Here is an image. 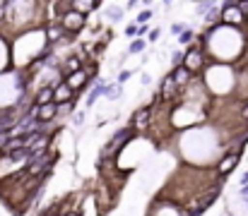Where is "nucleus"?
Here are the masks:
<instances>
[{
  "instance_id": "obj_1",
  "label": "nucleus",
  "mask_w": 248,
  "mask_h": 216,
  "mask_svg": "<svg viewBox=\"0 0 248 216\" xmlns=\"http://www.w3.org/2000/svg\"><path fill=\"white\" fill-rule=\"evenodd\" d=\"M92 77H94V70H92V72H89V70H78V72H73V74H68L63 82H65V86H68V89L75 94V91H80V89H82L84 82H89Z\"/></svg>"
},
{
  "instance_id": "obj_2",
  "label": "nucleus",
  "mask_w": 248,
  "mask_h": 216,
  "mask_svg": "<svg viewBox=\"0 0 248 216\" xmlns=\"http://www.w3.org/2000/svg\"><path fill=\"white\" fill-rule=\"evenodd\" d=\"M82 27H84V14L75 12V10L65 12L63 19H61V29H63V31H80Z\"/></svg>"
},
{
  "instance_id": "obj_3",
  "label": "nucleus",
  "mask_w": 248,
  "mask_h": 216,
  "mask_svg": "<svg viewBox=\"0 0 248 216\" xmlns=\"http://www.w3.org/2000/svg\"><path fill=\"white\" fill-rule=\"evenodd\" d=\"M202 60H205V56H202V51H200V46H193L190 51H186V58H183V68L188 72L193 70H200V65H202Z\"/></svg>"
},
{
  "instance_id": "obj_4",
  "label": "nucleus",
  "mask_w": 248,
  "mask_h": 216,
  "mask_svg": "<svg viewBox=\"0 0 248 216\" xmlns=\"http://www.w3.org/2000/svg\"><path fill=\"white\" fill-rule=\"evenodd\" d=\"M244 14H246V12H244L239 5H232V2L224 5V10H222V19H224V22H232V24H241V22H244Z\"/></svg>"
},
{
  "instance_id": "obj_5",
  "label": "nucleus",
  "mask_w": 248,
  "mask_h": 216,
  "mask_svg": "<svg viewBox=\"0 0 248 216\" xmlns=\"http://www.w3.org/2000/svg\"><path fill=\"white\" fill-rule=\"evenodd\" d=\"M73 91L65 86V82H58L56 86H53V103L56 106H63V103H68V101H73Z\"/></svg>"
},
{
  "instance_id": "obj_6",
  "label": "nucleus",
  "mask_w": 248,
  "mask_h": 216,
  "mask_svg": "<svg viewBox=\"0 0 248 216\" xmlns=\"http://www.w3.org/2000/svg\"><path fill=\"white\" fill-rule=\"evenodd\" d=\"M58 115V106L51 101V103H44V106H36V123H48L51 118Z\"/></svg>"
},
{
  "instance_id": "obj_7",
  "label": "nucleus",
  "mask_w": 248,
  "mask_h": 216,
  "mask_svg": "<svg viewBox=\"0 0 248 216\" xmlns=\"http://www.w3.org/2000/svg\"><path fill=\"white\" fill-rule=\"evenodd\" d=\"M239 163V154H227L222 161H219V166H217V171L222 173V175H229L232 171H234V166Z\"/></svg>"
},
{
  "instance_id": "obj_8",
  "label": "nucleus",
  "mask_w": 248,
  "mask_h": 216,
  "mask_svg": "<svg viewBox=\"0 0 248 216\" xmlns=\"http://www.w3.org/2000/svg\"><path fill=\"white\" fill-rule=\"evenodd\" d=\"M150 118H152V108H140L138 113H135V130H147V125H150Z\"/></svg>"
},
{
  "instance_id": "obj_9",
  "label": "nucleus",
  "mask_w": 248,
  "mask_h": 216,
  "mask_svg": "<svg viewBox=\"0 0 248 216\" xmlns=\"http://www.w3.org/2000/svg\"><path fill=\"white\" fill-rule=\"evenodd\" d=\"M176 94H178V89H176V84H173V79H171V74H169L164 79V84H162V99L171 101Z\"/></svg>"
},
{
  "instance_id": "obj_10",
  "label": "nucleus",
  "mask_w": 248,
  "mask_h": 216,
  "mask_svg": "<svg viewBox=\"0 0 248 216\" xmlns=\"http://www.w3.org/2000/svg\"><path fill=\"white\" fill-rule=\"evenodd\" d=\"M190 74H193V72H188L183 65H181V68H176V70L171 72V79H173L176 86H181V84H186V82L190 79Z\"/></svg>"
},
{
  "instance_id": "obj_11",
  "label": "nucleus",
  "mask_w": 248,
  "mask_h": 216,
  "mask_svg": "<svg viewBox=\"0 0 248 216\" xmlns=\"http://www.w3.org/2000/svg\"><path fill=\"white\" fill-rule=\"evenodd\" d=\"M65 36V31L61 29V24H53V27H48V31H46V39L51 41V43H56V41H61Z\"/></svg>"
},
{
  "instance_id": "obj_12",
  "label": "nucleus",
  "mask_w": 248,
  "mask_h": 216,
  "mask_svg": "<svg viewBox=\"0 0 248 216\" xmlns=\"http://www.w3.org/2000/svg\"><path fill=\"white\" fill-rule=\"evenodd\" d=\"M53 101V86H44L36 96V106H44V103H51Z\"/></svg>"
},
{
  "instance_id": "obj_13",
  "label": "nucleus",
  "mask_w": 248,
  "mask_h": 216,
  "mask_svg": "<svg viewBox=\"0 0 248 216\" xmlns=\"http://www.w3.org/2000/svg\"><path fill=\"white\" fill-rule=\"evenodd\" d=\"M99 7V2H94V0H89V2H70V10H82L80 14H87V10H96Z\"/></svg>"
},
{
  "instance_id": "obj_14",
  "label": "nucleus",
  "mask_w": 248,
  "mask_h": 216,
  "mask_svg": "<svg viewBox=\"0 0 248 216\" xmlns=\"http://www.w3.org/2000/svg\"><path fill=\"white\" fill-rule=\"evenodd\" d=\"M150 17H152V12H150V10H145V12H140V17H138V22H147Z\"/></svg>"
},
{
  "instance_id": "obj_15",
  "label": "nucleus",
  "mask_w": 248,
  "mask_h": 216,
  "mask_svg": "<svg viewBox=\"0 0 248 216\" xmlns=\"http://www.w3.org/2000/svg\"><path fill=\"white\" fill-rule=\"evenodd\" d=\"M193 39V31H186V34H181V43H188Z\"/></svg>"
},
{
  "instance_id": "obj_16",
  "label": "nucleus",
  "mask_w": 248,
  "mask_h": 216,
  "mask_svg": "<svg viewBox=\"0 0 248 216\" xmlns=\"http://www.w3.org/2000/svg\"><path fill=\"white\" fill-rule=\"evenodd\" d=\"M130 51H133V53H138V51H142V41H135V43L130 46Z\"/></svg>"
},
{
  "instance_id": "obj_17",
  "label": "nucleus",
  "mask_w": 248,
  "mask_h": 216,
  "mask_svg": "<svg viewBox=\"0 0 248 216\" xmlns=\"http://www.w3.org/2000/svg\"><path fill=\"white\" fill-rule=\"evenodd\" d=\"M106 94H108V96H111V99H116V96H118V94H121V89H118V86H113V89H111V91H106Z\"/></svg>"
},
{
  "instance_id": "obj_18",
  "label": "nucleus",
  "mask_w": 248,
  "mask_h": 216,
  "mask_svg": "<svg viewBox=\"0 0 248 216\" xmlns=\"http://www.w3.org/2000/svg\"><path fill=\"white\" fill-rule=\"evenodd\" d=\"M125 34H128V36H138V29H135V27H128Z\"/></svg>"
},
{
  "instance_id": "obj_19",
  "label": "nucleus",
  "mask_w": 248,
  "mask_h": 216,
  "mask_svg": "<svg viewBox=\"0 0 248 216\" xmlns=\"http://www.w3.org/2000/svg\"><path fill=\"white\" fill-rule=\"evenodd\" d=\"M44 216H61V212H58V207H53L51 212H46V214H44Z\"/></svg>"
},
{
  "instance_id": "obj_20",
  "label": "nucleus",
  "mask_w": 248,
  "mask_h": 216,
  "mask_svg": "<svg viewBox=\"0 0 248 216\" xmlns=\"http://www.w3.org/2000/svg\"><path fill=\"white\" fill-rule=\"evenodd\" d=\"M244 118H246V120H248V106H246V108H244Z\"/></svg>"
},
{
  "instance_id": "obj_21",
  "label": "nucleus",
  "mask_w": 248,
  "mask_h": 216,
  "mask_svg": "<svg viewBox=\"0 0 248 216\" xmlns=\"http://www.w3.org/2000/svg\"><path fill=\"white\" fill-rule=\"evenodd\" d=\"M241 192H244V195H248V185H244V190H241Z\"/></svg>"
}]
</instances>
